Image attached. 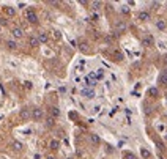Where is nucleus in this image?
<instances>
[{"mask_svg":"<svg viewBox=\"0 0 167 159\" xmlns=\"http://www.w3.org/2000/svg\"><path fill=\"white\" fill-rule=\"evenodd\" d=\"M32 118L35 121H41L44 118V112H43V109H39V107H33L32 109Z\"/></svg>","mask_w":167,"mask_h":159,"instance_id":"obj_1","label":"nucleus"},{"mask_svg":"<svg viewBox=\"0 0 167 159\" xmlns=\"http://www.w3.org/2000/svg\"><path fill=\"white\" fill-rule=\"evenodd\" d=\"M25 19L29 20L30 24H38V16H36V13H35L33 10H27L25 11Z\"/></svg>","mask_w":167,"mask_h":159,"instance_id":"obj_2","label":"nucleus"},{"mask_svg":"<svg viewBox=\"0 0 167 159\" xmlns=\"http://www.w3.org/2000/svg\"><path fill=\"white\" fill-rule=\"evenodd\" d=\"M19 117H20V120H24V121L30 120L32 118V109L30 107H22L20 112H19Z\"/></svg>","mask_w":167,"mask_h":159,"instance_id":"obj_3","label":"nucleus"},{"mask_svg":"<svg viewBox=\"0 0 167 159\" xmlns=\"http://www.w3.org/2000/svg\"><path fill=\"white\" fill-rule=\"evenodd\" d=\"M11 35L14 36L16 39H20V38H24V30L20 29V27H13V29H11Z\"/></svg>","mask_w":167,"mask_h":159,"instance_id":"obj_4","label":"nucleus"},{"mask_svg":"<svg viewBox=\"0 0 167 159\" xmlns=\"http://www.w3.org/2000/svg\"><path fill=\"white\" fill-rule=\"evenodd\" d=\"M137 20H140V22H148L150 20V13L148 11H139L137 13Z\"/></svg>","mask_w":167,"mask_h":159,"instance_id":"obj_5","label":"nucleus"},{"mask_svg":"<svg viewBox=\"0 0 167 159\" xmlns=\"http://www.w3.org/2000/svg\"><path fill=\"white\" fill-rule=\"evenodd\" d=\"M153 44H155V38H153L151 35H147V36H143V38H142V46H145V47H151Z\"/></svg>","mask_w":167,"mask_h":159,"instance_id":"obj_6","label":"nucleus"},{"mask_svg":"<svg viewBox=\"0 0 167 159\" xmlns=\"http://www.w3.org/2000/svg\"><path fill=\"white\" fill-rule=\"evenodd\" d=\"M80 95L84 96V98L92 99V98H95V90H93V88H84L82 92H80Z\"/></svg>","mask_w":167,"mask_h":159,"instance_id":"obj_7","label":"nucleus"},{"mask_svg":"<svg viewBox=\"0 0 167 159\" xmlns=\"http://www.w3.org/2000/svg\"><path fill=\"white\" fill-rule=\"evenodd\" d=\"M11 150L16 151V153H20V151L24 150V145L20 143V142H17V140H13L11 142Z\"/></svg>","mask_w":167,"mask_h":159,"instance_id":"obj_8","label":"nucleus"},{"mask_svg":"<svg viewBox=\"0 0 167 159\" xmlns=\"http://www.w3.org/2000/svg\"><path fill=\"white\" fill-rule=\"evenodd\" d=\"M158 82H159L161 85H167V68H164V70H162V73L159 74Z\"/></svg>","mask_w":167,"mask_h":159,"instance_id":"obj_9","label":"nucleus"},{"mask_svg":"<svg viewBox=\"0 0 167 159\" xmlns=\"http://www.w3.org/2000/svg\"><path fill=\"white\" fill-rule=\"evenodd\" d=\"M29 46L30 47H38L39 46V41H38L36 35H30L29 36Z\"/></svg>","mask_w":167,"mask_h":159,"instance_id":"obj_10","label":"nucleus"},{"mask_svg":"<svg viewBox=\"0 0 167 159\" xmlns=\"http://www.w3.org/2000/svg\"><path fill=\"white\" fill-rule=\"evenodd\" d=\"M49 115L52 117V118H58V117H60V109L57 106H52L49 109Z\"/></svg>","mask_w":167,"mask_h":159,"instance_id":"obj_11","label":"nucleus"},{"mask_svg":"<svg viewBox=\"0 0 167 159\" xmlns=\"http://www.w3.org/2000/svg\"><path fill=\"white\" fill-rule=\"evenodd\" d=\"M36 38H38L39 43H47V41H49V36H47V33H46V32H38Z\"/></svg>","mask_w":167,"mask_h":159,"instance_id":"obj_12","label":"nucleus"},{"mask_svg":"<svg viewBox=\"0 0 167 159\" xmlns=\"http://www.w3.org/2000/svg\"><path fill=\"white\" fill-rule=\"evenodd\" d=\"M3 11H5V14L10 16V17H13V16L16 14V10L13 8V6H3Z\"/></svg>","mask_w":167,"mask_h":159,"instance_id":"obj_13","label":"nucleus"},{"mask_svg":"<svg viewBox=\"0 0 167 159\" xmlns=\"http://www.w3.org/2000/svg\"><path fill=\"white\" fill-rule=\"evenodd\" d=\"M148 96H151V98H158V96H159V90L156 87L148 88Z\"/></svg>","mask_w":167,"mask_h":159,"instance_id":"obj_14","label":"nucleus"},{"mask_svg":"<svg viewBox=\"0 0 167 159\" xmlns=\"http://www.w3.org/2000/svg\"><path fill=\"white\" fill-rule=\"evenodd\" d=\"M156 27H158L159 30H165L167 29V22H165L164 19H159V20H156Z\"/></svg>","mask_w":167,"mask_h":159,"instance_id":"obj_15","label":"nucleus"},{"mask_svg":"<svg viewBox=\"0 0 167 159\" xmlns=\"http://www.w3.org/2000/svg\"><path fill=\"white\" fill-rule=\"evenodd\" d=\"M112 55H114V58H115L117 61H121V60H123V54L118 51V49H114V51H112Z\"/></svg>","mask_w":167,"mask_h":159,"instance_id":"obj_16","label":"nucleus"},{"mask_svg":"<svg viewBox=\"0 0 167 159\" xmlns=\"http://www.w3.org/2000/svg\"><path fill=\"white\" fill-rule=\"evenodd\" d=\"M6 47H8V49L10 51H16L17 49V43H16V41H6Z\"/></svg>","mask_w":167,"mask_h":159,"instance_id":"obj_17","label":"nucleus"},{"mask_svg":"<svg viewBox=\"0 0 167 159\" xmlns=\"http://www.w3.org/2000/svg\"><path fill=\"white\" fill-rule=\"evenodd\" d=\"M90 142H92L93 145H99L101 143V139L96 134H90Z\"/></svg>","mask_w":167,"mask_h":159,"instance_id":"obj_18","label":"nucleus"},{"mask_svg":"<svg viewBox=\"0 0 167 159\" xmlns=\"http://www.w3.org/2000/svg\"><path fill=\"white\" fill-rule=\"evenodd\" d=\"M54 124H55V118H52L51 115H47V118H46V126H47V128H54Z\"/></svg>","mask_w":167,"mask_h":159,"instance_id":"obj_19","label":"nucleus"},{"mask_svg":"<svg viewBox=\"0 0 167 159\" xmlns=\"http://www.w3.org/2000/svg\"><path fill=\"white\" fill-rule=\"evenodd\" d=\"M49 147H51L52 150H58V147H60V142H58L57 139H52V140L49 142Z\"/></svg>","mask_w":167,"mask_h":159,"instance_id":"obj_20","label":"nucleus"},{"mask_svg":"<svg viewBox=\"0 0 167 159\" xmlns=\"http://www.w3.org/2000/svg\"><path fill=\"white\" fill-rule=\"evenodd\" d=\"M115 29H117V32H115V33H120V32H123L124 29H126V24H123V22H118Z\"/></svg>","mask_w":167,"mask_h":159,"instance_id":"obj_21","label":"nucleus"},{"mask_svg":"<svg viewBox=\"0 0 167 159\" xmlns=\"http://www.w3.org/2000/svg\"><path fill=\"white\" fill-rule=\"evenodd\" d=\"M140 154H142L145 159H150V157H151V153H150L148 150H145V148H142V150H140Z\"/></svg>","mask_w":167,"mask_h":159,"instance_id":"obj_22","label":"nucleus"},{"mask_svg":"<svg viewBox=\"0 0 167 159\" xmlns=\"http://www.w3.org/2000/svg\"><path fill=\"white\" fill-rule=\"evenodd\" d=\"M123 159H136V156L133 153H129V151H124V153H123Z\"/></svg>","mask_w":167,"mask_h":159,"instance_id":"obj_23","label":"nucleus"},{"mask_svg":"<svg viewBox=\"0 0 167 159\" xmlns=\"http://www.w3.org/2000/svg\"><path fill=\"white\" fill-rule=\"evenodd\" d=\"M92 5H93V10H99V6H101L102 3H101V2H93Z\"/></svg>","mask_w":167,"mask_h":159,"instance_id":"obj_24","label":"nucleus"},{"mask_svg":"<svg viewBox=\"0 0 167 159\" xmlns=\"http://www.w3.org/2000/svg\"><path fill=\"white\" fill-rule=\"evenodd\" d=\"M121 13H123V14H128V13H129V8H128L126 5H124V6H121Z\"/></svg>","mask_w":167,"mask_h":159,"instance_id":"obj_25","label":"nucleus"},{"mask_svg":"<svg viewBox=\"0 0 167 159\" xmlns=\"http://www.w3.org/2000/svg\"><path fill=\"white\" fill-rule=\"evenodd\" d=\"M24 87H25L27 90H30V88H32V82H29V80H27V82H24Z\"/></svg>","mask_w":167,"mask_h":159,"instance_id":"obj_26","label":"nucleus"},{"mask_svg":"<svg viewBox=\"0 0 167 159\" xmlns=\"http://www.w3.org/2000/svg\"><path fill=\"white\" fill-rule=\"evenodd\" d=\"M0 25H6V19H3V17L0 19Z\"/></svg>","mask_w":167,"mask_h":159,"instance_id":"obj_27","label":"nucleus"},{"mask_svg":"<svg viewBox=\"0 0 167 159\" xmlns=\"http://www.w3.org/2000/svg\"><path fill=\"white\" fill-rule=\"evenodd\" d=\"M164 63L167 65V55H165V57H164Z\"/></svg>","mask_w":167,"mask_h":159,"instance_id":"obj_28","label":"nucleus"},{"mask_svg":"<svg viewBox=\"0 0 167 159\" xmlns=\"http://www.w3.org/2000/svg\"><path fill=\"white\" fill-rule=\"evenodd\" d=\"M46 159H55V157H54V156H47Z\"/></svg>","mask_w":167,"mask_h":159,"instance_id":"obj_29","label":"nucleus"},{"mask_svg":"<svg viewBox=\"0 0 167 159\" xmlns=\"http://www.w3.org/2000/svg\"><path fill=\"white\" fill-rule=\"evenodd\" d=\"M0 32H2V25H0Z\"/></svg>","mask_w":167,"mask_h":159,"instance_id":"obj_30","label":"nucleus"},{"mask_svg":"<svg viewBox=\"0 0 167 159\" xmlns=\"http://www.w3.org/2000/svg\"><path fill=\"white\" fill-rule=\"evenodd\" d=\"M66 159H71V157H66Z\"/></svg>","mask_w":167,"mask_h":159,"instance_id":"obj_31","label":"nucleus"}]
</instances>
